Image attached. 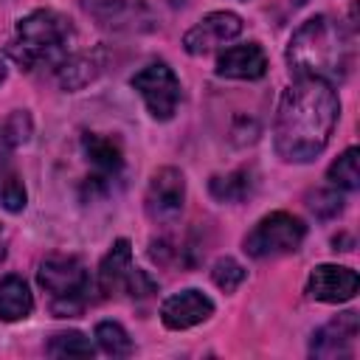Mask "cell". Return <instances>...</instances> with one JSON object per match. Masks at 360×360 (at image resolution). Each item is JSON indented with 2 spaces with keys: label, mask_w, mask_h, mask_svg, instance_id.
<instances>
[{
  "label": "cell",
  "mask_w": 360,
  "mask_h": 360,
  "mask_svg": "<svg viewBox=\"0 0 360 360\" xmlns=\"http://www.w3.org/2000/svg\"><path fill=\"white\" fill-rule=\"evenodd\" d=\"M338 118L340 98L335 84L323 79H295L284 87L276 107L273 143L278 158L287 163L315 160L329 146Z\"/></svg>",
  "instance_id": "cell-1"
},
{
  "label": "cell",
  "mask_w": 360,
  "mask_h": 360,
  "mask_svg": "<svg viewBox=\"0 0 360 360\" xmlns=\"http://www.w3.org/2000/svg\"><path fill=\"white\" fill-rule=\"evenodd\" d=\"M287 65L295 79H323L329 84L346 79L352 65V31L329 14L309 17L287 42Z\"/></svg>",
  "instance_id": "cell-2"
},
{
  "label": "cell",
  "mask_w": 360,
  "mask_h": 360,
  "mask_svg": "<svg viewBox=\"0 0 360 360\" xmlns=\"http://www.w3.org/2000/svg\"><path fill=\"white\" fill-rule=\"evenodd\" d=\"M76 42L73 20L56 8H34L17 22L14 42L8 48L11 59L25 70L37 68H59Z\"/></svg>",
  "instance_id": "cell-3"
},
{
  "label": "cell",
  "mask_w": 360,
  "mask_h": 360,
  "mask_svg": "<svg viewBox=\"0 0 360 360\" xmlns=\"http://www.w3.org/2000/svg\"><path fill=\"white\" fill-rule=\"evenodd\" d=\"M37 284L51 295V312L56 318L82 315L84 292L90 290V273L79 256H45L37 267Z\"/></svg>",
  "instance_id": "cell-4"
},
{
  "label": "cell",
  "mask_w": 360,
  "mask_h": 360,
  "mask_svg": "<svg viewBox=\"0 0 360 360\" xmlns=\"http://www.w3.org/2000/svg\"><path fill=\"white\" fill-rule=\"evenodd\" d=\"M304 239H307V225L301 217L290 211H270L248 231V236L242 239V250L250 259L262 262V259L295 253L304 245Z\"/></svg>",
  "instance_id": "cell-5"
},
{
  "label": "cell",
  "mask_w": 360,
  "mask_h": 360,
  "mask_svg": "<svg viewBox=\"0 0 360 360\" xmlns=\"http://www.w3.org/2000/svg\"><path fill=\"white\" fill-rule=\"evenodd\" d=\"M132 90L143 98L146 112L155 121H172L180 104V79L166 62H149L143 65L132 79Z\"/></svg>",
  "instance_id": "cell-6"
},
{
  "label": "cell",
  "mask_w": 360,
  "mask_h": 360,
  "mask_svg": "<svg viewBox=\"0 0 360 360\" xmlns=\"http://www.w3.org/2000/svg\"><path fill=\"white\" fill-rule=\"evenodd\" d=\"M84 14L112 34H146L155 31V11L146 0H79Z\"/></svg>",
  "instance_id": "cell-7"
},
{
  "label": "cell",
  "mask_w": 360,
  "mask_h": 360,
  "mask_svg": "<svg viewBox=\"0 0 360 360\" xmlns=\"http://www.w3.org/2000/svg\"><path fill=\"white\" fill-rule=\"evenodd\" d=\"M186 205V177L174 166H160L146 186L143 211L155 225H174Z\"/></svg>",
  "instance_id": "cell-8"
},
{
  "label": "cell",
  "mask_w": 360,
  "mask_h": 360,
  "mask_svg": "<svg viewBox=\"0 0 360 360\" xmlns=\"http://www.w3.org/2000/svg\"><path fill=\"white\" fill-rule=\"evenodd\" d=\"M82 149H84V158L93 166V174L84 180V191L90 197L107 194L112 180L124 169V149H121V143L115 138H110V135H101V132H84L82 135Z\"/></svg>",
  "instance_id": "cell-9"
},
{
  "label": "cell",
  "mask_w": 360,
  "mask_h": 360,
  "mask_svg": "<svg viewBox=\"0 0 360 360\" xmlns=\"http://www.w3.org/2000/svg\"><path fill=\"white\" fill-rule=\"evenodd\" d=\"M239 34H242V17L239 14L211 11L183 34V48L191 56H202V53H211L214 48L236 39Z\"/></svg>",
  "instance_id": "cell-10"
},
{
  "label": "cell",
  "mask_w": 360,
  "mask_h": 360,
  "mask_svg": "<svg viewBox=\"0 0 360 360\" xmlns=\"http://www.w3.org/2000/svg\"><path fill=\"white\" fill-rule=\"evenodd\" d=\"M360 335V318L357 312H340L329 323L312 332L309 340V354L321 360H335V357H352L354 354V340Z\"/></svg>",
  "instance_id": "cell-11"
},
{
  "label": "cell",
  "mask_w": 360,
  "mask_h": 360,
  "mask_svg": "<svg viewBox=\"0 0 360 360\" xmlns=\"http://www.w3.org/2000/svg\"><path fill=\"white\" fill-rule=\"evenodd\" d=\"M360 278L346 264H318L307 278V295L321 304H343L357 295Z\"/></svg>",
  "instance_id": "cell-12"
},
{
  "label": "cell",
  "mask_w": 360,
  "mask_h": 360,
  "mask_svg": "<svg viewBox=\"0 0 360 360\" xmlns=\"http://www.w3.org/2000/svg\"><path fill=\"white\" fill-rule=\"evenodd\" d=\"M214 301L197 290V287H186L174 295H169L163 304H160V321L166 329L172 332H183V329H191L202 321H208L214 315Z\"/></svg>",
  "instance_id": "cell-13"
},
{
  "label": "cell",
  "mask_w": 360,
  "mask_h": 360,
  "mask_svg": "<svg viewBox=\"0 0 360 360\" xmlns=\"http://www.w3.org/2000/svg\"><path fill=\"white\" fill-rule=\"evenodd\" d=\"M267 73V53L259 42L231 45L217 56V76L236 82H256Z\"/></svg>",
  "instance_id": "cell-14"
},
{
  "label": "cell",
  "mask_w": 360,
  "mask_h": 360,
  "mask_svg": "<svg viewBox=\"0 0 360 360\" xmlns=\"http://www.w3.org/2000/svg\"><path fill=\"white\" fill-rule=\"evenodd\" d=\"M107 65V48H93V51H82V53H70L59 68H56V79L59 87L68 93H76L82 87H87L90 82H96L101 76Z\"/></svg>",
  "instance_id": "cell-15"
},
{
  "label": "cell",
  "mask_w": 360,
  "mask_h": 360,
  "mask_svg": "<svg viewBox=\"0 0 360 360\" xmlns=\"http://www.w3.org/2000/svg\"><path fill=\"white\" fill-rule=\"evenodd\" d=\"M132 273V245L129 239H115L110 245V250L104 253L101 264H98V292L101 295H115L124 292V284Z\"/></svg>",
  "instance_id": "cell-16"
},
{
  "label": "cell",
  "mask_w": 360,
  "mask_h": 360,
  "mask_svg": "<svg viewBox=\"0 0 360 360\" xmlns=\"http://www.w3.org/2000/svg\"><path fill=\"white\" fill-rule=\"evenodd\" d=\"M34 312V292L28 281L17 273H8L0 278V321L17 323L25 321Z\"/></svg>",
  "instance_id": "cell-17"
},
{
  "label": "cell",
  "mask_w": 360,
  "mask_h": 360,
  "mask_svg": "<svg viewBox=\"0 0 360 360\" xmlns=\"http://www.w3.org/2000/svg\"><path fill=\"white\" fill-rule=\"evenodd\" d=\"M253 186H256V180H253V172H250L248 166L233 169V172H228V174H214V177L208 180L211 197H214L217 202H231V205L248 200V197L253 194Z\"/></svg>",
  "instance_id": "cell-18"
},
{
  "label": "cell",
  "mask_w": 360,
  "mask_h": 360,
  "mask_svg": "<svg viewBox=\"0 0 360 360\" xmlns=\"http://www.w3.org/2000/svg\"><path fill=\"white\" fill-rule=\"evenodd\" d=\"M34 135V118L28 110H11L0 118V163L8 160L20 146H25Z\"/></svg>",
  "instance_id": "cell-19"
},
{
  "label": "cell",
  "mask_w": 360,
  "mask_h": 360,
  "mask_svg": "<svg viewBox=\"0 0 360 360\" xmlns=\"http://www.w3.org/2000/svg\"><path fill=\"white\" fill-rule=\"evenodd\" d=\"M360 152H357V146H349V149H343L332 163H329V169H326V180L335 186V188H340V191H354L357 186H360V166H357V158Z\"/></svg>",
  "instance_id": "cell-20"
},
{
  "label": "cell",
  "mask_w": 360,
  "mask_h": 360,
  "mask_svg": "<svg viewBox=\"0 0 360 360\" xmlns=\"http://www.w3.org/2000/svg\"><path fill=\"white\" fill-rule=\"evenodd\" d=\"M93 338H96L98 349H101L104 354H110V357H129V354L135 352L129 332H127L118 321H98Z\"/></svg>",
  "instance_id": "cell-21"
},
{
  "label": "cell",
  "mask_w": 360,
  "mask_h": 360,
  "mask_svg": "<svg viewBox=\"0 0 360 360\" xmlns=\"http://www.w3.org/2000/svg\"><path fill=\"white\" fill-rule=\"evenodd\" d=\"M45 352L51 357H93L96 354V346H93V340L84 332L68 329V332H56L48 340Z\"/></svg>",
  "instance_id": "cell-22"
},
{
  "label": "cell",
  "mask_w": 360,
  "mask_h": 360,
  "mask_svg": "<svg viewBox=\"0 0 360 360\" xmlns=\"http://www.w3.org/2000/svg\"><path fill=\"white\" fill-rule=\"evenodd\" d=\"M28 194H25V183L14 169H3L0 172V205L8 214H20L25 211Z\"/></svg>",
  "instance_id": "cell-23"
},
{
  "label": "cell",
  "mask_w": 360,
  "mask_h": 360,
  "mask_svg": "<svg viewBox=\"0 0 360 360\" xmlns=\"http://www.w3.org/2000/svg\"><path fill=\"white\" fill-rule=\"evenodd\" d=\"M245 278H248V270H245L236 259H231V256H222V259H217V262L211 264V281H214L222 292H236Z\"/></svg>",
  "instance_id": "cell-24"
},
{
  "label": "cell",
  "mask_w": 360,
  "mask_h": 360,
  "mask_svg": "<svg viewBox=\"0 0 360 360\" xmlns=\"http://www.w3.org/2000/svg\"><path fill=\"white\" fill-rule=\"evenodd\" d=\"M307 208L318 217V219H332L343 211V194L340 188H315L307 194Z\"/></svg>",
  "instance_id": "cell-25"
},
{
  "label": "cell",
  "mask_w": 360,
  "mask_h": 360,
  "mask_svg": "<svg viewBox=\"0 0 360 360\" xmlns=\"http://www.w3.org/2000/svg\"><path fill=\"white\" fill-rule=\"evenodd\" d=\"M124 292L132 295V298H143V295L158 292V281H155L146 270L132 267V273H129V278H127V284H124Z\"/></svg>",
  "instance_id": "cell-26"
},
{
  "label": "cell",
  "mask_w": 360,
  "mask_h": 360,
  "mask_svg": "<svg viewBox=\"0 0 360 360\" xmlns=\"http://www.w3.org/2000/svg\"><path fill=\"white\" fill-rule=\"evenodd\" d=\"M6 76H8V65H6V56H0V84L6 82Z\"/></svg>",
  "instance_id": "cell-27"
},
{
  "label": "cell",
  "mask_w": 360,
  "mask_h": 360,
  "mask_svg": "<svg viewBox=\"0 0 360 360\" xmlns=\"http://www.w3.org/2000/svg\"><path fill=\"white\" fill-rule=\"evenodd\" d=\"M0 259H3V242H0Z\"/></svg>",
  "instance_id": "cell-28"
},
{
  "label": "cell",
  "mask_w": 360,
  "mask_h": 360,
  "mask_svg": "<svg viewBox=\"0 0 360 360\" xmlns=\"http://www.w3.org/2000/svg\"><path fill=\"white\" fill-rule=\"evenodd\" d=\"M174 3H177V0H174Z\"/></svg>",
  "instance_id": "cell-29"
}]
</instances>
